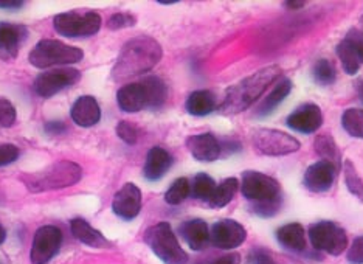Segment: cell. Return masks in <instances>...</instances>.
Listing matches in <instances>:
<instances>
[{
    "label": "cell",
    "mask_w": 363,
    "mask_h": 264,
    "mask_svg": "<svg viewBox=\"0 0 363 264\" xmlns=\"http://www.w3.org/2000/svg\"><path fill=\"white\" fill-rule=\"evenodd\" d=\"M160 44L150 36H137L121 47V52L112 69L115 81L142 75L152 70L162 60Z\"/></svg>",
    "instance_id": "1"
},
{
    "label": "cell",
    "mask_w": 363,
    "mask_h": 264,
    "mask_svg": "<svg viewBox=\"0 0 363 264\" xmlns=\"http://www.w3.org/2000/svg\"><path fill=\"white\" fill-rule=\"evenodd\" d=\"M279 77H281V67L279 65H267V67H262L258 72H255L253 75L239 81L238 84L227 90L225 98L219 106L220 112L225 115H235L245 111Z\"/></svg>",
    "instance_id": "2"
},
{
    "label": "cell",
    "mask_w": 363,
    "mask_h": 264,
    "mask_svg": "<svg viewBox=\"0 0 363 264\" xmlns=\"http://www.w3.org/2000/svg\"><path fill=\"white\" fill-rule=\"evenodd\" d=\"M81 177L82 170L78 163L60 160L44 170L22 176V182L26 184L31 193H44L75 185L79 182Z\"/></svg>",
    "instance_id": "3"
},
{
    "label": "cell",
    "mask_w": 363,
    "mask_h": 264,
    "mask_svg": "<svg viewBox=\"0 0 363 264\" xmlns=\"http://www.w3.org/2000/svg\"><path fill=\"white\" fill-rule=\"evenodd\" d=\"M82 56L84 53L78 47L67 45L56 39H43L30 52L28 60L35 67L47 69L53 65L77 64L82 60Z\"/></svg>",
    "instance_id": "4"
},
{
    "label": "cell",
    "mask_w": 363,
    "mask_h": 264,
    "mask_svg": "<svg viewBox=\"0 0 363 264\" xmlns=\"http://www.w3.org/2000/svg\"><path fill=\"white\" fill-rule=\"evenodd\" d=\"M145 241L164 264H185L188 260L186 252L182 249L168 222H159L147 229Z\"/></svg>",
    "instance_id": "5"
},
{
    "label": "cell",
    "mask_w": 363,
    "mask_h": 264,
    "mask_svg": "<svg viewBox=\"0 0 363 264\" xmlns=\"http://www.w3.org/2000/svg\"><path fill=\"white\" fill-rule=\"evenodd\" d=\"M252 143L258 154L270 155V158H281L300 150V142L295 137L289 136L287 132L269 128L255 129Z\"/></svg>",
    "instance_id": "6"
},
{
    "label": "cell",
    "mask_w": 363,
    "mask_h": 264,
    "mask_svg": "<svg viewBox=\"0 0 363 264\" xmlns=\"http://www.w3.org/2000/svg\"><path fill=\"white\" fill-rule=\"evenodd\" d=\"M53 26L57 35L65 38L92 36L101 27V16L95 11H69L55 16Z\"/></svg>",
    "instance_id": "7"
},
{
    "label": "cell",
    "mask_w": 363,
    "mask_h": 264,
    "mask_svg": "<svg viewBox=\"0 0 363 264\" xmlns=\"http://www.w3.org/2000/svg\"><path fill=\"white\" fill-rule=\"evenodd\" d=\"M309 238L313 249L334 255V257L348 249L346 232L333 221H320L317 224L311 226Z\"/></svg>",
    "instance_id": "8"
},
{
    "label": "cell",
    "mask_w": 363,
    "mask_h": 264,
    "mask_svg": "<svg viewBox=\"0 0 363 264\" xmlns=\"http://www.w3.org/2000/svg\"><path fill=\"white\" fill-rule=\"evenodd\" d=\"M241 192L245 199L253 204L281 197V187L277 179L259 171H245L242 175Z\"/></svg>",
    "instance_id": "9"
},
{
    "label": "cell",
    "mask_w": 363,
    "mask_h": 264,
    "mask_svg": "<svg viewBox=\"0 0 363 264\" xmlns=\"http://www.w3.org/2000/svg\"><path fill=\"white\" fill-rule=\"evenodd\" d=\"M62 244L61 230L55 226L40 227L33 238L30 258L33 264H47L60 252Z\"/></svg>",
    "instance_id": "10"
},
{
    "label": "cell",
    "mask_w": 363,
    "mask_h": 264,
    "mask_svg": "<svg viewBox=\"0 0 363 264\" xmlns=\"http://www.w3.org/2000/svg\"><path fill=\"white\" fill-rule=\"evenodd\" d=\"M79 78H81V72L77 69L62 67V69L48 70L45 73H40V75L36 78L35 90L38 95L44 98H50L57 92H61V90L77 84Z\"/></svg>",
    "instance_id": "11"
},
{
    "label": "cell",
    "mask_w": 363,
    "mask_h": 264,
    "mask_svg": "<svg viewBox=\"0 0 363 264\" xmlns=\"http://www.w3.org/2000/svg\"><path fill=\"white\" fill-rule=\"evenodd\" d=\"M338 60L348 75H356L363 65V30L351 28L337 45Z\"/></svg>",
    "instance_id": "12"
},
{
    "label": "cell",
    "mask_w": 363,
    "mask_h": 264,
    "mask_svg": "<svg viewBox=\"0 0 363 264\" xmlns=\"http://www.w3.org/2000/svg\"><path fill=\"white\" fill-rule=\"evenodd\" d=\"M247 238L245 229L235 219H222L213 226L210 232V241L218 249H236Z\"/></svg>",
    "instance_id": "13"
},
{
    "label": "cell",
    "mask_w": 363,
    "mask_h": 264,
    "mask_svg": "<svg viewBox=\"0 0 363 264\" xmlns=\"http://www.w3.org/2000/svg\"><path fill=\"white\" fill-rule=\"evenodd\" d=\"M286 123L289 128L300 132V134H313L323 125V112H321L320 106L306 103L289 115Z\"/></svg>",
    "instance_id": "14"
},
{
    "label": "cell",
    "mask_w": 363,
    "mask_h": 264,
    "mask_svg": "<svg viewBox=\"0 0 363 264\" xmlns=\"http://www.w3.org/2000/svg\"><path fill=\"white\" fill-rule=\"evenodd\" d=\"M112 210L118 218L130 221L142 210V192L135 184L123 185L113 196Z\"/></svg>",
    "instance_id": "15"
},
{
    "label": "cell",
    "mask_w": 363,
    "mask_h": 264,
    "mask_svg": "<svg viewBox=\"0 0 363 264\" xmlns=\"http://www.w3.org/2000/svg\"><path fill=\"white\" fill-rule=\"evenodd\" d=\"M337 171L338 168L334 163L320 160L311 165L306 172H304L303 184L312 193H325L328 189H331L337 176Z\"/></svg>",
    "instance_id": "16"
},
{
    "label": "cell",
    "mask_w": 363,
    "mask_h": 264,
    "mask_svg": "<svg viewBox=\"0 0 363 264\" xmlns=\"http://www.w3.org/2000/svg\"><path fill=\"white\" fill-rule=\"evenodd\" d=\"M188 151L191 153L193 158L199 162H214L219 159L220 155V143L218 138L214 137L211 132H203V134H197L188 138L186 142Z\"/></svg>",
    "instance_id": "17"
},
{
    "label": "cell",
    "mask_w": 363,
    "mask_h": 264,
    "mask_svg": "<svg viewBox=\"0 0 363 264\" xmlns=\"http://www.w3.org/2000/svg\"><path fill=\"white\" fill-rule=\"evenodd\" d=\"M70 115L78 126L90 128L95 126L96 123L101 120V109L94 97L86 95L79 97L78 100L73 103Z\"/></svg>",
    "instance_id": "18"
},
{
    "label": "cell",
    "mask_w": 363,
    "mask_h": 264,
    "mask_svg": "<svg viewBox=\"0 0 363 264\" xmlns=\"http://www.w3.org/2000/svg\"><path fill=\"white\" fill-rule=\"evenodd\" d=\"M171 165H172L171 154L160 146H154L146 155L143 175L147 180L155 182V180H160L164 175H167L168 170L171 168Z\"/></svg>",
    "instance_id": "19"
},
{
    "label": "cell",
    "mask_w": 363,
    "mask_h": 264,
    "mask_svg": "<svg viewBox=\"0 0 363 264\" xmlns=\"http://www.w3.org/2000/svg\"><path fill=\"white\" fill-rule=\"evenodd\" d=\"M117 103L121 111L129 114L140 112L147 107L146 94L142 82H130V84L123 86L117 94Z\"/></svg>",
    "instance_id": "20"
},
{
    "label": "cell",
    "mask_w": 363,
    "mask_h": 264,
    "mask_svg": "<svg viewBox=\"0 0 363 264\" xmlns=\"http://www.w3.org/2000/svg\"><path fill=\"white\" fill-rule=\"evenodd\" d=\"M180 235L193 251H202L210 243V229L203 219H191L180 226Z\"/></svg>",
    "instance_id": "21"
},
{
    "label": "cell",
    "mask_w": 363,
    "mask_h": 264,
    "mask_svg": "<svg viewBox=\"0 0 363 264\" xmlns=\"http://www.w3.org/2000/svg\"><path fill=\"white\" fill-rule=\"evenodd\" d=\"M27 30L14 23H0V55L14 57L19 52V45L26 39Z\"/></svg>",
    "instance_id": "22"
},
{
    "label": "cell",
    "mask_w": 363,
    "mask_h": 264,
    "mask_svg": "<svg viewBox=\"0 0 363 264\" xmlns=\"http://www.w3.org/2000/svg\"><path fill=\"white\" fill-rule=\"evenodd\" d=\"M278 243L289 251L301 252L306 247V238H304V229L298 222L286 224L277 230Z\"/></svg>",
    "instance_id": "23"
},
{
    "label": "cell",
    "mask_w": 363,
    "mask_h": 264,
    "mask_svg": "<svg viewBox=\"0 0 363 264\" xmlns=\"http://www.w3.org/2000/svg\"><path fill=\"white\" fill-rule=\"evenodd\" d=\"M70 230H72L73 236H75L82 244L90 246V247H107L109 246V241L104 238V235L101 232H98V230H95L84 219H81V218L73 219L70 224Z\"/></svg>",
    "instance_id": "24"
},
{
    "label": "cell",
    "mask_w": 363,
    "mask_h": 264,
    "mask_svg": "<svg viewBox=\"0 0 363 264\" xmlns=\"http://www.w3.org/2000/svg\"><path fill=\"white\" fill-rule=\"evenodd\" d=\"M185 107L194 117H205L216 109V97L210 90H196L188 97Z\"/></svg>",
    "instance_id": "25"
},
{
    "label": "cell",
    "mask_w": 363,
    "mask_h": 264,
    "mask_svg": "<svg viewBox=\"0 0 363 264\" xmlns=\"http://www.w3.org/2000/svg\"><path fill=\"white\" fill-rule=\"evenodd\" d=\"M292 92V81L289 78H283L281 81H278V84L274 87V90L264 98V101L261 103L258 115L259 117H266V115L274 112L277 107L284 101V98Z\"/></svg>",
    "instance_id": "26"
},
{
    "label": "cell",
    "mask_w": 363,
    "mask_h": 264,
    "mask_svg": "<svg viewBox=\"0 0 363 264\" xmlns=\"http://www.w3.org/2000/svg\"><path fill=\"white\" fill-rule=\"evenodd\" d=\"M140 82H142L145 89L147 107H151V109H159V107H162L168 97L167 84L159 77H147Z\"/></svg>",
    "instance_id": "27"
},
{
    "label": "cell",
    "mask_w": 363,
    "mask_h": 264,
    "mask_svg": "<svg viewBox=\"0 0 363 264\" xmlns=\"http://www.w3.org/2000/svg\"><path fill=\"white\" fill-rule=\"evenodd\" d=\"M239 189V182L236 177H228L225 180H222L219 185H216V189L210 197V207L213 209H222L225 207L227 204L232 202L235 197L236 192Z\"/></svg>",
    "instance_id": "28"
},
{
    "label": "cell",
    "mask_w": 363,
    "mask_h": 264,
    "mask_svg": "<svg viewBox=\"0 0 363 264\" xmlns=\"http://www.w3.org/2000/svg\"><path fill=\"white\" fill-rule=\"evenodd\" d=\"M315 151L321 159L326 162L334 163L335 167H340V151H338V146L335 140L331 134H321L315 140Z\"/></svg>",
    "instance_id": "29"
},
{
    "label": "cell",
    "mask_w": 363,
    "mask_h": 264,
    "mask_svg": "<svg viewBox=\"0 0 363 264\" xmlns=\"http://www.w3.org/2000/svg\"><path fill=\"white\" fill-rule=\"evenodd\" d=\"M342 126L351 137L363 138V109H346L342 115Z\"/></svg>",
    "instance_id": "30"
},
{
    "label": "cell",
    "mask_w": 363,
    "mask_h": 264,
    "mask_svg": "<svg viewBox=\"0 0 363 264\" xmlns=\"http://www.w3.org/2000/svg\"><path fill=\"white\" fill-rule=\"evenodd\" d=\"M313 79L320 86H331L337 79V70L329 60H318L312 69Z\"/></svg>",
    "instance_id": "31"
},
{
    "label": "cell",
    "mask_w": 363,
    "mask_h": 264,
    "mask_svg": "<svg viewBox=\"0 0 363 264\" xmlns=\"http://www.w3.org/2000/svg\"><path fill=\"white\" fill-rule=\"evenodd\" d=\"M343 172H345V184H346V188H348V192L356 197H359L360 201H363V180L359 176V172L351 160H345Z\"/></svg>",
    "instance_id": "32"
},
{
    "label": "cell",
    "mask_w": 363,
    "mask_h": 264,
    "mask_svg": "<svg viewBox=\"0 0 363 264\" xmlns=\"http://www.w3.org/2000/svg\"><path fill=\"white\" fill-rule=\"evenodd\" d=\"M189 194H191V185H189V180L186 177H180L169 187L167 194H164V201H167L169 205H179L185 199H188Z\"/></svg>",
    "instance_id": "33"
},
{
    "label": "cell",
    "mask_w": 363,
    "mask_h": 264,
    "mask_svg": "<svg viewBox=\"0 0 363 264\" xmlns=\"http://www.w3.org/2000/svg\"><path fill=\"white\" fill-rule=\"evenodd\" d=\"M214 189H216V182H214V179L210 177L208 175L201 172V175H197L194 177L191 193H193L194 197H197V199L208 202L211 194L214 193Z\"/></svg>",
    "instance_id": "34"
},
{
    "label": "cell",
    "mask_w": 363,
    "mask_h": 264,
    "mask_svg": "<svg viewBox=\"0 0 363 264\" xmlns=\"http://www.w3.org/2000/svg\"><path fill=\"white\" fill-rule=\"evenodd\" d=\"M279 207H281V197H277V199H272V201L253 204V211L261 218H270L278 213Z\"/></svg>",
    "instance_id": "35"
},
{
    "label": "cell",
    "mask_w": 363,
    "mask_h": 264,
    "mask_svg": "<svg viewBox=\"0 0 363 264\" xmlns=\"http://www.w3.org/2000/svg\"><path fill=\"white\" fill-rule=\"evenodd\" d=\"M16 121V107L6 98H0V128H10Z\"/></svg>",
    "instance_id": "36"
},
{
    "label": "cell",
    "mask_w": 363,
    "mask_h": 264,
    "mask_svg": "<svg viewBox=\"0 0 363 264\" xmlns=\"http://www.w3.org/2000/svg\"><path fill=\"white\" fill-rule=\"evenodd\" d=\"M135 18L129 13H115L112 18L107 21V27L111 30H120L135 26Z\"/></svg>",
    "instance_id": "37"
},
{
    "label": "cell",
    "mask_w": 363,
    "mask_h": 264,
    "mask_svg": "<svg viewBox=\"0 0 363 264\" xmlns=\"http://www.w3.org/2000/svg\"><path fill=\"white\" fill-rule=\"evenodd\" d=\"M117 134L118 137L126 142L128 145H135L138 140V131L134 125H130L129 121H120L117 126Z\"/></svg>",
    "instance_id": "38"
},
{
    "label": "cell",
    "mask_w": 363,
    "mask_h": 264,
    "mask_svg": "<svg viewBox=\"0 0 363 264\" xmlns=\"http://www.w3.org/2000/svg\"><path fill=\"white\" fill-rule=\"evenodd\" d=\"M18 158H19L18 146L10 145V143H0V167H5V165L16 162Z\"/></svg>",
    "instance_id": "39"
},
{
    "label": "cell",
    "mask_w": 363,
    "mask_h": 264,
    "mask_svg": "<svg viewBox=\"0 0 363 264\" xmlns=\"http://www.w3.org/2000/svg\"><path fill=\"white\" fill-rule=\"evenodd\" d=\"M348 261L351 264H363V236L354 239L348 249Z\"/></svg>",
    "instance_id": "40"
},
{
    "label": "cell",
    "mask_w": 363,
    "mask_h": 264,
    "mask_svg": "<svg viewBox=\"0 0 363 264\" xmlns=\"http://www.w3.org/2000/svg\"><path fill=\"white\" fill-rule=\"evenodd\" d=\"M249 264H277L272 255L262 249H255L249 255Z\"/></svg>",
    "instance_id": "41"
},
{
    "label": "cell",
    "mask_w": 363,
    "mask_h": 264,
    "mask_svg": "<svg viewBox=\"0 0 363 264\" xmlns=\"http://www.w3.org/2000/svg\"><path fill=\"white\" fill-rule=\"evenodd\" d=\"M241 263V255L239 253H228L225 257H220L216 261L207 263V264H239Z\"/></svg>",
    "instance_id": "42"
},
{
    "label": "cell",
    "mask_w": 363,
    "mask_h": 264,
    "mask_svg": "<svg viewBox=\"0 0 363 264\" xmlns=\"http://www.w3.org/2000/svg\"><path fill=\"white\" fill-rule=\"evenodd\" d=\"M65 129V126H64V123L62 121H52V123H48L47 125V131H50V132H61V131H64Z\"/></svg>",
    "instance_id": "43"
},
{
    "label": "cell",
    "mask_w": 363,
    "mask_h": 264,
    "mask_svg": "<svg viewBox=\"0 0 363 264\" xmlns=\"http://www.w3.org/2000/svg\"><path fill=\"white\" fill-rule=\"evenodd\" d=\"M22 6V2H0V8H6V10H19Z\"/></svg>",
    "instance_id": "44"
},
{
    "label": "cell",
    "mask_w": 363,
    "mask_h": 264,
    "mask_svg": "<svg viewBox=\"0 0 363 264\" xmlns=\"http://www.w3.org/2000/svg\"><path fill=\"white\" fill-rule=\"evenodd\" d=\"M284 6L291 8V10H300V8L304 6V2H286Z\"/></svg>",
    "instance_id": "45"
},
{
    "label": "cell",
    "mask_w": 363,
    "mask_h": 264,
    "mask_svg": "<svg viewBox=\"0 0 363 264\" xmlns=\"http://www.w3.org/2000/svg\"><path fill=\"white\" fill-rule=\"evenodd\" d=\"M356 89H357L359 100H360V101H362V104H363V79H360V81H357V82H356Z\"/></svg>",
    "instance_id": "46"
},
{
    "label": "cell",
    "mask_w": 363,
    "mask_h": 264,
    "mask_svg": "<svg viewBox=\"0 0 363 264\" xmlns=\"http://www.w3.org/2000/svg\"><path fill=\"white\" fill-rule=\"evenodd\" d=\"M5 238H6V232H5V229L2 227V224H0V244L5 241Z\"/></svg>",
    "instance_id": "47"
}]
</instances>
